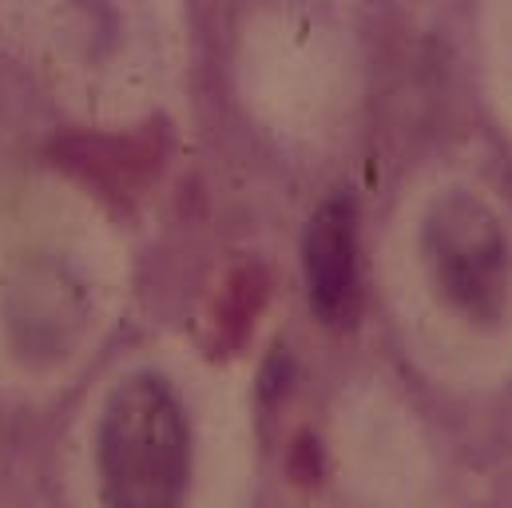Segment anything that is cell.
<instances>
[{
	"instance_id": "1",
	"label": "cell",
	"mask_w": 512,
	"mask_h": 508,
	"mask_svg": "<svg viewBox=\"0 0 512 508\" xmlns=\"http://www.w3.org/2000/svg\"><path fill=\"white\" fill-rule=\"evenodd\" d=\"M100 473L116 505H175L191 477V425L163 378H128L108 401L100 437Z\"/></svg>"
},
{
	"instance_id": "2",
	"label": "cell",
	"mask_w": 512,
	"mask_h": 508,
	"mask_svg": "<svg viewBox=\"0 0 512 508\" xmlns=\"http://www.w3.org/2000/svg\"><path fill=\"white\" fill-rule=\"evenodd\" d=\"M425 254L441 294L473 322H489L505 306L509 286V247L497 219L465 199L453 195L437 203L425 227Z\"/></svg>"
},
{
	"instance_id": "3",
	"label": "cell",
	"mask_w": 512,
	"mask_h": 508,
	"mask_svg": "<svg viewBox=\"0 0 512 508\" xmlns=\"http://www.w3.org/2000/svg\"><path fill=\"white\" fill-rule=\"evenodd\" d=\"M306 290L326 326H354L362 314V262H358V215L346 195L318 207L306 231Z\"/></svg>"
}]
</instances>
